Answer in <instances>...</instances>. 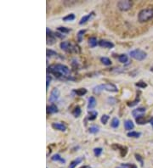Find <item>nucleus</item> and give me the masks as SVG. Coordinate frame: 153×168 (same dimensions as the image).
Masks as SVG:
<instances>
[{"instance_id": "obj_24", "label": "nucleus", "mask_w": 153, "mask_h": 168, "mask_svg": "<svg viewBox=\"0 0 153 168\" xmlns=\"http://www.w3.org/2000/svg\"><path fill=\"white\" fill-rule=\"evenodd\" d=\"M139 102H140V96L137 94L136 99H134L133 101H132V102H128L127 105H128V106H129V107H133V106H135L136 105H138Z\"/></svg>"}, {"instance_id": "obj_44", "label": "nucleus", "mask_w": 153, "mask_h": 168, "mask_svg": "<svg viewBox=\"0 0 153 168\" xmlns=\"http://www.w3.org/2000/svg\"><path fill=\"white\" fill-rule=\"evenodd\" d=\"M151 71H152V72H153V67L152 68V69H151Z\"/></svg>"}, {"instance_id": "obj_23", "label": "nucleus", "mask_w": 153, "mask_h": 168, "mask_svg": "<svg viewBox=\"0 0 153 168\" xmlns=\"http://www.w3.org/2000/svg\"><path fill=\"white\" fill-rule=\"evenodd\" d=\"M119 123H120L119 120L117 118V117H114V118L112 120V122H111V127L113 128H118V127H119Z\"/></svg>"}, {"instance_id": "obj_41", "label": "nucleus", "mask_w": 153, "mask_h": 168, "mask_svg": "<svg viewBox=\"0 0 153 168\" xmlns=\"http://www.w3.org/2000/svg\"><path fill=\"white\" fill-rule=\"evenodd\" d=\"M54 35H55V37H58L60 38H64V36H61V34H60V33H54Z\"/></svg>"}, {"instance_id": "obj_21", "label": "nucleus", "mask_w": 153, "mask_h": 168, "mask_svg": "<svg viewBox=\"0 0 153 168\" xmlns=\"http://www.w3.org/2000/svg\"><path fill=\"white\" fill-rule=\"evenodd\" d=\"M82 162V158H78L74 160H72L71 163H70V166L68 168H75L77 167V165L80 164Z\"/></svg>"}, {"instance_id": "obj_5", "label": "nucleus", "mask_w": 153, "mask_h": 168, "mask_svg": "<svg viewBox=\"0 0 153 168\" xmlns=\"http://www.w3.org/2000/svg\"><path fill=\"white\" fill-rule=\"evenodd\" d=\"M133 6V2L130 0H125V1H119L117 3L118 9L122 11H127L129 10Z\"/></svg>"}, {"instance_id": "obj_8", "label": "nucleus", "mask_w": 153, "mask_h": 168, "mask_svg": "<svg viewBox=\"0 0 153 168\" xmlns=\"http://www.w3.org/2000/svg\"><path fill=\"white\" fill-rule=\"evenodd\" d=\"M46 32H47V43L48 44H53L55 42V35L54 33H53L51 31L50 28L46 29Z\"/></svg>"}, {"instance_id": "obj_20", "label": "nucleus", "mask_w": 153, "mask_h": 168, "mask_svg": "<svg viewBox=\"0 0 153 168\" xmlns=\"http://www.w3.org/2000/svg\"><path fill=\"white\" fill-rule=\"evenodd\" d=\"M140 135H141L140 132H133H133H129L127 133V136H128V137H129V138H134V139L140 138Z\"/></svg>"}, {"instance_id": "obj_16", "label": "nucleus", "mask_w": 153, "mask_h": 168, "mask_svg": "<svg viewBox=\"0 0 153 168\" xmlns=\"http://www.w3.org/2000/svg\"><path fill=\"white\" fill-rule=\"evenodd\" d=\"M94 12H91V13H89V15H84V16L82 18L81 20H80V21H79V25H81L82 26V25L85 24L87 21H89V20L92 16L94 15Z\"/></svg>"}, {"instance_id": "obj_25", "label": "nucleus", "mask_w": 153, "mask_h": 168, "mask_svg": "<svg viewBox=\"0 0 153 168\" xmlns=\"http://www.w3.org/2000/svg\"><path fill=\"white\" fill-rule=\"evenodd\" d=\"M72 115H73L75 117H78V116L81 115V109H80L79 106H77V107L74 108V109L72 110Z\"/></svg>"}, {"instance_id": "obj_43", "label": "nucleus", "mask_w": 153, "mask_h": 168, "mask_svg": "<svg viewBox=\"0 0 153 168\" xmlns=\"http://www.w3.org/2000/svg\"><path fill=\"white\" fill-rule=\"evenodd\" d=\"M80 168H91L89 166H82V167H81Z\"/></svg>"}, {"instance_id": "obj_29", "label": "nucleus", "mask_w": 153, "mask_h": 168, "mask_svg": "<svg viewBox=\"0 0 153 168\" xmlns=\"http://www.w3.org/2000/svg\"><path fill=\"white\" fill-rule=\"evenodd\" d=\"M73 20H75V15L74 14H70V15H67L66 16L63 17L64 21H71Z\"/></svg>"}, {"instance_id": "obj_15", "label": "nucleus", "mask_w": 153, "mask_h": 168, "mask_svg": "<svg viewBox=\"0 0 153 168\" xmlns=\"http://www.w3.org/2000/svg\"><path fill=\"white\" fill-rule=\"evenodd\" d=\"M58 112V108L55 105L52 104L50 106H47V113L48 114H54Z\"/></svg>"}, {"instance_id": "obj_14", "label": "nucleus", "mask_w": 153, "mask_h": 168, "mask_svg": "<svg viewBox=\"0 0 153 168\" xmlns=\"http://www.w3.org/2000/svg\"><path fill=\"white\" fill-rule=\"evenodd\" d=\"M96 104H97V102H96V99L94 97H89V104H88V109H93V108H94L95 106H96Z\"/></svg>"}, {"instance_id": "obj_38", "label": "nucleus", "mask_w": 153, "mask_h": 168, "mask_svg": "<svg viewBox=\"0 0 153 168\" xmlns=\"http://www.w3.org/2000/svg\"><path fill=\"white\" fill-rule=\"evenodd\" d=\"M122 168H137V167L133 164H122Z\"/></svg>"}, {"instance_id": "obj_32", "label": "nucleus", "mask_w": 153, "mask_h": 168, "mask_svg": "<svg viewBox=\"0 0 153 168\" xmlns=\"http://www.w3.org/2000/svg\"><path fill=\"white\" fill-rule=\"evenodd\" d=\"M46 53H47V56H48V57H52V56H58V54H57L55 51H54V50L47 49Z\"/></svg>"}, {"instance_id": "obj_27", "label": "nucleus", "mask_w": 153, "mask_h": 168, "mask_svg": "<svg viewBox=\"0 0 153 168\" xmlns=\"http://www.w3.org/2000/svg\"><path fill=\"white\" fill-rule=\"evenodd\" d=\"M118 60H119V62L125 64V63L128 62L129 57H128V55H126V54H121V55L118 56Z\"/></svg>"}, {"instance_id": "obj_31", "label": "nucleus", "mask_w": 153, "mask_h": 168, "mask_svg": "<svg viewBox=\"0 0 153 168\" xmlns=\"http://www.w3.org/2000/svg\"><path fill=\"white\" fill-rule=\"evenodd\" d=\"M135 86L138 87V88H140V89H145V88L147 87V84H146L145 82H143V81H140V82H138L137 83H135Z\"/></svg>"}, {"instance_id": "obj_6", "label": "nucleus", "mask_w": 153, "mask_h": 168, "mask_svg": "<svg viewBox=\"0 0 153 168\" xmlns=\"http://www.w3.org/2000/svg\"><path fill=\"white\" fill-rule=\"evenodd\" d=\"M59 97H60V90L58 89H56V88H54V89H52V91H51L49 101L50 103H54V102H55L57 99H59Z\"/></svg>"}, {"instance_id": "obj_40", "label": "nucleus", "mask_w": 153, "mask_h": 168, "mask_svg": "<svg viewBox=\"0 0 153 168\" xmlns=\"http://www.w3.org/2000/svg\"><path fill=\"white\" fill-rule=\"evenodd\" d=\"M50 81H51V77H50V76H48V77H47V82H46V89H49V86H50Z\"/></svg>"}, {"instance_id": "obj_7", "label": "nucleus", "mask_w": 153, "mask_h": 168, "mask_svg": "<svg viewBox=\"0 0 153 168\" xmlns=\"http://www.w3.org/2000/svg\"><path fill=\"white\" fill-rule=\"evenodd\" d=\"M102 89L103 90H106L108 92H112V93H117L118 89L117 88L116 85H114L113 83H105V84H102Z\"/></svg>"}, {"instance_id": "obj_19", "label": "nucleus", "mask_w": 153, "mask_h": 168, "mask_svg": "<svg viewBox=\"0 0 153 168\" xmlns=\"http://www.w3.org/2000/svg\"><path fill=\"white\" fill-rule=\"evenodd\" d=\"M135 121H136V122L139 124V125H144V124H145L148 121H150V120H147V119H145L144 117V116H139V117H137V118H135Z\"/></svg>"}, {"instance_id": "obj_26", "label": "nucleus", "mask_w": 153, "mask_h": 168, "mask_svg": "<svg viewBox=\"0 0 153 168\" xmlns=\"http://www.w3.org/2000/svg\"><path fill=\"white\" fill-rule=\"evenodd\" d=\"M89 44L91 48H94L97 45V39L94 37H92L89 39Z\"/></svg>"}, {"instance_id": "obj_1", "label": "nucleus", "mask_w": 153, "mask_h": 168, "mask_svg": "<svg viewBox=\"0 0 153 168\" xmlns=\"http://www.w3.org/2000/svg\"><path fill=\"white\" fill-rule=\"evenodd\" d=\"M48 73L53 74L55 77L59 79H70V70L67 66L61 64L51 65L48 67Z\"/></svg>"}, {"instance_id": "obj_35", "label": "nucleus", "mask_w": 153, "mask_h": 168, "mask_svg": "<svg viewBox=\"0 0 153 168\" xmlns=\"http://www.w3.org/2000/svg\"><path fill=\"white\" fill-rule=\"evenodd\" d=\"M102 149L101 148H94V155L95 156H100L101 155V153H102Z\"/></svg>"}, {"instance_id": "obj_36", "label": "nucleus", "mask_w": 153, "mask_h": 168, "mask_svg": "<svg viewBox=\"0 0 153 168\" xmlns=\"http://www.w3.org/2000/svg\"><path fill=\"white\" fill-rule=\"evenodd\" d=\"M57 29H58L59 31H61V33H68V32H70V31H71V30L69 29V28H66V27H62V26L58 27Z\"/></svg>"}, {"instance_id": "obj_34", "label": "nucleus", "mask_w": 153, "mask_h": 168, "mask_svg": "<svg viewBox=\"0 0 153 168\" xmlns=\"http://www.w3.org/2000/svg\"><path fill=\"white\" fill-rule=\"evenodd\" d=\"M89 132H90V133H93V134H94V133H97L98 132H99V128L98 127H96V126H93V127H90L89 129Z\"/></svg>"}, {"instance_id": "obj_4", "label": "nucleus", "mask_w": 153, "mask_h": 168, "mask_svg": "<svg viewBox=\"0 0 153 168\" xmlns=\"http://www.w3.org/2000/svg\"><path fill=\"white\" fill-rule=\"evenodd\" d=\"M61 49H63L64 51L67 52V53H72V52H77V47L72 45L71 43H70L69 42H62L60 44Z\"/></svg>"}, {"instance_id": "obj_33", "label": "nucleus", "mask_w": 153, "mask_h": 168, "mask_svg": "<svg viewBox=\"0 0 153 168\" xmlns=\"http://www.w3.org/2000/svg\"><path fill=\"white\" fill-rule=\"evenodd\" d=\"M103 90L102 89V86L101 85H100V86H97V87H95L94 90H93V92H94V94H100L101 93V91Z\"/></svg>"}, {"instance_id": "obj_18", "label": "nucleus", "mask_w": 153, "mask_h": 168, "mask_svg": "<svg viewBox=\"0 0 153 168\" xmlns=\"http://www.w3.org/2000/svg\"><path fill=\"white\" fill-rule=\"evenodd\" d=\"M98 116V112L95 110H90L89 111V116H88V120L89 121H94L95 120Z\"/></svg>"}, {"instance_id": "obj_3", "label": "nucleus", "mask_w": 153, "mask_h": 168, "mask_svg": "<svg viewBox=\"0 0 153 168\" xmlns=\"http://www.w3.org/2000/svg\"><path fill=\"white\" fill-rule=\"evenodd\" d=\"M130 56L132 57L133 59H136V60H139V61H141L146 58L147 54L145 51H143L141 49H134L132 50L130 52Z\"/></svg>"}, {"instance_id": "obj_9", "label": "nucleus", "mask_w": 153, "mask_h": 168, "mask_svg": "<svg viewBox=\"0 0 153 168\" xmlns=\"http://www.w3.org/2000/svg\"><path fill=\"white\" fill-rule=\"evenodd\" d=\"M145 112V108L144 107H140V108H137V109H133L132 111V115L133 117L137 118L139 116H144Z\"/></svg>"}, {"instance_id": "obj_12", "label": "nucleus", "mask_w": 153, "mask_h": 168, "mask_svg": "<svg viewBox=\"0 0 153 168\" xmlns=\"http://www.w3.org/2000/svg\"><path fill=\"white\" fill-rule=\"evenodd\" d=\"M133 128H134V125H133L131 120H126L124 121V128L127 131H130V130L133 129Z\"/></svg>"}, {"instance_id": "obj_17", "label": "nucleus", "mask_w": 153, "mask_h": 168, "mask_svg": "<svg viewBox=\"0 0 153 168\" xmlns=\"http://www.w3.org/2000/svg\"><path fill=\"white\" fill-rule=\"evenodd\" d=\"M73 93H74L76 95H78V96H79V97H82V96H83V95H85V94L87 93V89H74V90H73Z\"/></svg>"}, {"instance_id": "obj_39", "label": "nucleus", "mask_w": 153, "mask_h": 168, "mask_svg": "<svg viewBox=\"0 0 153 168\" xmlns=\"http://www.w3.org/2000/svg\"><path fill=\"white\" fill-rule=\"evenodd\" d=\"M135 157H136V160H137L138 161H140V165H141V166L143 167V164H144V162H143L142 157H141L140 155H137V154L135 155Z\"/></svg>"}, {"instance_id": "obj_30", "label": "nucleus", "mask_w": 153, "mask_h": 168, "mask_svg": "<svg viewBox=\"0 0 153 168\" xmlns=\"http://www.w3.org/2000/svg\"><path fill=\"white\" fill-rule=\"evenodd\" d=\"M86 32V30H81V31H78V35H77V38H78V41L80 43L82 42V38H83V34Z\"/></svg>"}, {"instance_id": "obj_37", "label": "nucleus", "mask_w": 153, "mask_h": 168, "mask_svg": "<svg viewBox=\"0 0 153 168\" xmlns=\"http://www.w3.org/2000/svg\"><path fill=\"white\" fill-rule=\"evenodd\" d=\"M109 118H110V117H109L108 115H103L101 119V122L103 124H106L107 121H108V120H109Z\"/></svg>"}, {"instance_id": "obj_28", "label": "nucleus", "mask_w": 153, "mask_h": 168, "mask_svg": "<svg viewBox=\"0 0 153 168\" xmlns=\"http://www.w3.org/2000/svg\"><path fill=\"white\" fill-rule=\"evenodd\" d=\"M101 61L105 66H111L112 65L111 59H109V58H107V57H102L101 59Z\"/></svg>"}, {"instance_id": "obj_2", "label": "nucleus", "mask_w": 153, "mask_h": 168, "mask_svg": "<svg viewBox=\"0 0 153 168\" xmlns=\"http://www.w3.org/2000/svg\"><path fill=\"white\" fill-rule=\"evenodd\" d=\"M153 18V9L152 8H147L140 10L138 15V20L140 23L146 22L148 20Z\"/></svg>"}, {"instance_id": "obj_22", "label": "nucleus", "mask_w": 153, "mask_h": 168, "mask_svg": "<svg viewBox=\"0 0 153 168\" xmlns=\"http://www.w3.org/2000/svg\"><path fill=\"white\" fill-rule=\"evenodd\" d=\"M51 160H52L53 161H61V163H65V162H66V160H65L63 158H61V155H58V154L54 155L51 157Z\"/></svg>"}, {"instance_id": "obj_13", "label": "nucleus", "mask_w": 153, "mask_h": 168, "mask_svg": "<svg viewBox=\"0 0 153 168\" xmlns=\"http://www.w3.org/2000/svg\"><path fill=\"white\" fill-rule=\"evenodd\" d=\"M112 146L117 147V149H118V150L120 151L121 156H125V155H126V154H127V152H128V148H126V147L120 146V145H117V144H114V145H112Z\"/></svg>"}, {"instance_id": "obj_42", "label": "nucleus", "mask_w": 153, "mask_h": 168, "mask_svg": "<svg viewBox=\"0 0 153 168\" xmlns=\"http://www.w3.org/2000/svg\"><path fill=\"white\" fill-rule=\"evenodd\" d=\"M150 122H151V124H152V126L153 128V117H152V118L150 119Z\"/></svg>"}, {"instance_id": "obj_10", "label": "nucleus", "mask_w": 153, "mask_h": 168, "mask_svg": "<svg viewBox=\"0 0 153 168\" xmlns=\"http://www.w3.org/2000/svg\"><path fill=\"white\" fill-rule=\"evenodd\" d=\"M98 44L101 46V47H104V48H106V49H112L114 48V43L110 42V41H107V40H101L99 41Z\"/></svg>"}, {"instance_id": "obj_11", "label": "nucleus", "mask_w": 153, "mask_h": 168, "mask_svg": "<svg viewBox=\"0 0 153 168\" xmlns=\"http://www.w3.org/2000/svg\"><path fill=\"white\" fill-rule=\"evenodd\" d=\"M52 128L54 129L61 131V132H65V131L66 130V125L63 124V123H59V122H54V123H52Z\"/></svg>"}]
</instances>
